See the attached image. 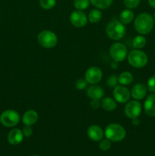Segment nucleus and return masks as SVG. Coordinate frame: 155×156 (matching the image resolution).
<instances>
[{
  "instance_id": "24",
  "label": "nucleus",
  "mask_w": 155,
  "mask_h": 156,
  "mask_svg": "<svg viewBox=\"0 0 155 156\" xmlns=\"http://www.w3.org/2000/svg\"><path fill=\"white\" fill-rule=\"evenodd\" d=\"M90 2V0H74V6L77 10L83 11L88 9Z\"/></svg>"
},
{
  "instance_id": "9",
  "label": "nucleus",
  "mask_w": 155,
  "mask_h": 156,
  "mask_svg": "<svg viewBox=\"0 0 155 156\" xmlns=\"http://www.w3.org/2000/svg\"><path fill=\"white\" fill-rule=\"evenodd\" d=\"M113 97L115 101L121 104H125L128 102L131 97V91L125 85H117L114 88Z\"/></svg>"
},
{
  "instance_id": "1",
  "label": "nucleus",
  "mask_w": 155,
  "mask_h": 156,
  "mask_svg": "<svg viewBox=\"0 0 155 156\" xmlns=\"http://www.w3.org/2000/svg\"><path fill=\"white\" fill-rule=\"evenodd\" d=\"M154 27V18L148 13H141L134 21V27L138 34L145 35L150 33Z\"/></svg>"
},
{
  "instance_id": "19",
  "label": "nucleus",
  "mask_w": 155,
  "mask_h": 156,
  "mask_svg": "<svg viewBox=\"0 0 155 156\" xmlns=\"http://www.w3.org/2000/svg\"><path fill=\"white\" fill-rule=\"evenodd\" d=\"M134 13L132 9H125L120 13L119 21L124 24H129L133 21Z\"/></svg>"
},
{
  "instance_id": "25",
  "label": "nucleus",
  "mask_w": 155,
  "mask_h": 156,
  "mask_svg": "<svg viewBox=\"0 0 155 156\" xmlns=\"http://www.w3.org/2000/svg\"><path fill=\"white\" fill-rule=\"evenodd\" d=\"M40 6L46 10L53 9L56 4V0H40Z\"/></svg>"
},
{
  "instance_id": "32",
  "label": "nucleus",
  "mask_w": 155,
  "mask_h": 156,
  "mask_svg": "<svg viewBox=\"0 0 155 156\" xmlns=\"http://www.w3.org/2000/svg\"><path fill=\"white\" fill-rule=\"evenodd\" d=\"M101 106V102L100 100H97V99H92L91 102V107L93 109H98Z\"/></svg>"
},
{
  "instance_id": "21",
  "label": "nucleus",
  "mask_w": 155,
  "mask_h": 156,
  "mask_svg": "<svg viewBox=\"0 0 155 156\" xmlns=\"http://www.w3.org/2000/svg\"><path fill=\"white\" fill-rule=\"evenodd\" d=\"M146 44H147L146 38L141 34L135 37L132 40V47L136 50H141V49L144 48Z\"/></svg>"
},
{
  "instance_id": "13",
  "label": "nucleus",
  "mask_w": 155,
  "mask_h": 156,
  "mask_svg": "<svg viewBox=\"0 0 155 156\" xmlns=\"http://www.w3.org/2000/svg\"><path fill=\"white\" fill-rule=\"evenodd\" d=\"M87 134L90 140L94 142H99L103 139L104 132L98 125H91L88 127Z\"/></svg>"
},
{
  "instance_id": "7",
  "label": "nucleus",
  "mask_w": 155,
  "mask_h": 156,
  "mask_svg": "<svg viewBox=\"0 0 155 156\" xmlns=\"http://www.w3.org/2000/svg\"><path fill=\"white\" fill-rule=\"evenodd\" d=\"M0 121L3 126L6 127H14L20 121V115L16 111L7 110L2 113Z\"/></svg>"
},
{
  "instance_id": "28",
  "label": "nucleus",
  "mask_w": 155,
  "mask_h": 156,
  "mask_svg": "<svg viewBox=\"0 0 155 156\" xmlns=\"http://www.w3.org/2000/svg\"><path fill=\"white\" fill-rule=\"evenodd\" d=\"M118 83V77L115 75H112L106 80V84H107V85L109 88H115V86H117V84Z\"/></svg>"
},
{
  "instance_id": "23",
  "label": "nucleus",
  "mask_w": 155,
  "mask_h": 156,
  "mask_svg": "<svg viewBox=\"0 0 155 156\" xmlns=\"http://www.w3.org/2000/svg\"><path fill=\"white\" fill-rule=\"evenodd\" d=\"M102 12L99 9H92L88 15V21L92 24L99 22L102 18Z\"/></svg>"
},
{
  "instance_id": "8",
  "label": "nucleus",
  "mask_w": 155,
  "mask_h": 156,
  "mask_svg": "<svg viewBox=\"0 0 155 156\" xmlns=\"http://www.w3.org/2000/svg\"><path fill=\"white\" fill-rule=\"evenodd\" d=\"M141 105L138 101L132 100L126 102L124 108V113L129 119L138 118L141 113Z\"/></svg>"
},
{
  "instance_id": "37",
  "label": "nucleus",
  "mask_w": 155,
  "mask_h": 156,
  "mask_svg": "<svg viewBox=\"0 0 155 156\" xmlns=\"http://www.w3.org/2000/svg\"><path fill=\"white\" fill-rule=\"evenodd\" d=\"M30 156H39V155H30Z\"/></svg>"
},
{
  "instance_id": "15",
  "label": "nucleus",
  "mask_w": 155,
  "mask_h": 156,
  "mask_svg": "<svg viewBox=\"0 0 155 156\" xmlns=\"http://www.w3.org/2000/svg\"><path fill=\"white\" fill-rule=\"evenodd\" d=\"M24 134L19 129H13L8 134V141L11 145L17 146L23 141Z\"/></svg>"
},
{
  "instance_id": "2",
  "label": "nucleus",
  "mask_w": 155,
  "mask_h": 156,
  "mask_svg": "<svg viewBox=\"0 0 155 156\" xmlns=\"http://www.w3.org/2000/svg\"><path fill=\"white\" fill-rule=\"evenodd\" d=\"M126 32L125 24L116 19L112 20L106 27V34L109 38L113 41H119L125 36Z\"/></svg>"
},
{
  "instance_id": "17",
  "label": "nucleus",
  "mask_w": 155,
  "mask_h": 156,
  "mask_svg": "<svg viewBox=\"0 0 155 156\" xmlns=\"http://www.w3.org/2000/svg\"><path fill=\"white\" fill-rule=\"evenodd\" d=\"M38 114L34 110H28L26 111L22 117V123L25 126H32L38 120Z\"/></svg>"
},
{
  "instance_id": "11",
  "label": "nucleus",
  "mask_w": 155,
  "mask_h": 156,
  "mask_svg": "<svg viewBox=\"0 0 155 156\" xmlns=\"http://www.w3.org/2000/svg\"><path fill=\"white\" fill-rule=\"evenodd\" d=\"M103 77V72L99 67L91 66L85 73L84 79L87 82L91 85H95L100 82Z\"/></svg>"
},
{
  "instance_id": "6",
  "label": "nucleus",
  "mask_w": 155,
  "mask_h": 156,
  "mask_svg": "<svg viewBox=\"0 0 155 156\" xmlns=\"http://www.w3.org/2000/svg\"><path fill=\"white\" fill-rule=\"evenodd\" d=\"M109 55L113 61L118 62H122L127 57L128 50L122 43H114L109 48Z\"/></svg>"
},
{
  "instance_id": "31",
  "label": "nucleus",
  "mask_w": 155,
  "mask_h": 156,
  "mask_svg": "<svg viewBox=\"0 0 155 156\" xmlns=\"http://www.w3.org/2000/svg\"><path fill=\"white\" fill-rule=\"evenodd\" d=\"M23 134L25 137H30L33 134V129L31 126H25L22 130Z\"/></svg>"
},
{
  "instance_id": "22",
  "label": "nucleus",
  "mask_w": 155,
  "mask_h": 156,
  "mask_svg": "<svg viewBox=\"0 0 155 156\" xmlns=\"http://www.w3.org/2000/svg\"><path fill=\"white\" fill-rule=\"evenodd\" d=\"M113 0H90L91 4L98 9H106L111 6Z\"/></svg>"
},
{
  "instance_id": "16",
  "label": "nucleus",
  "mask_w": 155,
  "mask_h": 156,
  "mask_svg": "<svg viewBox=\"0 0 155 156\" xmlns=\"http://www.w3.org/2000/svg\"><path fill=\"white\" fill-rule=\"evenodd\" d=\"M87 95L91 99L100 100L104 96V90L99 85H92L87 89Z\"/></svg>"
},
{
  "instance_id": "5",
  "label": "nucleus",
  "mask_w": 155,
  "mask_h": 156,
  "mask_svg": "<svg viewBox=\"0 0 155 156\" xmlns=\"http://www.w3.org/2000/svg\"><path fill=\"white\" fill-rule=\"evenodd\" d=\"M37 41L41 47L46 49L53 48L58 43L57 35L53 31L43 30L37 35Z\"/></svg>"
},
{
  "instance_id": "14",
  "label": "nucleus",
  "mask_w": 155,
  "mask_h": 156,
  "mask_svg": "<svg viewBox=\"0 0 155 156\" xmlns=\"http://www.w3.org/2000/svg\"><path fill=\"white\" fill-rule=\"evenodd\" d=\"M144 113L150 117H155V94H149L145 99L144 104Z\"/></svg>"
},
{
  "instance_id": "20",
  "label": "nucleus",
  "mask_w": 155,
  "mask_h": 156,
  "mask_svg": "<svg viewBox=\"0 0 155 156\" xmlns=\"http://www.w3.org/2000/svg\"><path fill=\"white\" fill-rule=\"evenodd\" d=\"M119 83L122 85H129L133 81V75L129 71H124L118 76Z\"/></svg>"
},
{
  "instance_id": "4",
  "label": "nucleus",
  "mask_w": 155,
  "mask_h": 156,
  "mask_svg": "<svg viewBox=\"0 0 155 156\" xmlns=\"http://www.w3.org/2000/svg\"><path fill=\"white\" fill-rule=\"evenodd\" d=\"M127 59L128 62L132 66L138 69L144 67L148 62L147 55L144 52L136 49L128 53Z\"/></svg>"
},
{
  "instance_id": "27",
  "label": "nucleus",
  "mask_w": 155,
  "mask_h": 156,
  "mask_svg": "<svg viewBox=\"0 0 155 156\" xmlns=\"http://www.w3.org/2000/svg\"><path fill=\"white\" fill-rule=\"evenodd\" d=\"M99 148L100 150L103 151V152L108 151L111 148V141H109L107 139H105V140L102 139L99 143Z\"/></svg>"
},
{
  "instance_id": "10",
  "label": "nucleus",
  "mask_w": 155,
  "mask_h": 156,
  "mask_svg": "<svg viewBox=\"0 0 155 156\" xmlns=\"http://www.w3.org/2000/svg\"><path fill=\"white\" fill-rule=\"evenodd\" d=\"M71 24L76 27H83L88 24V18L86 14L81 10H74L69 16Z\"/></svg>"
},
{
  "instance_id": "30",
  "label": "nucleus",
  "mask_w": 155,
  "mask_h": 156,
  "mask_svg": "<svg viewBox=\"0 0 155 156\" xmlns=\"http://www.w3.org/2000/svg\"><path fill=\"white\" fill-rule=\"evenodd\" d=\"M87 85H88V82H87V81L85 80V79H79L75 83L76 88H77L78 90L84 89V88L87 87Z\"/></svg>"
},
{
  "instance_id": "3",
  "label": "nucleus",
  "mask_w": 155,
  "mask_h": 156,
  "mask_svg": "<svg viewBox=\"0 0 155 156\" xmlns=\"http://www.w3.org/2000/svg\"><path fill=\"white\" fill-rule=\"evenodd\" d=\"M104 134L106 138L109 141L118 143L124 140L126 136V131L119 123H110L106 126Z\"/></svg>"
},
{
  "instance_id": "12",
  "label": "nucleus",
  "mask_w": 155,
  "mask_h": 156,
  "mask_svg": "<svg viewBox=\"0 0 155 156\" xmlns=\"http://www.w3.org/2000/svg\"><path fill=\"white\" fill-rule=\"evenodd\" d=\"M147 88L144 84L137 83L132 87V90H131V96L135 100H142L147 94Z\"/></svg>"
},
{
  "instance_id": "35",
  "label": "nucleus",
  "mask_w": 155,
  "mask_h": 156,
  "mask_svg": "<svg viewBox=\"0 0 155 156\" xmlns=\"http://www.w3.org/2000/svg\"><path fill=\"white\" fill-rule=\"evenodd\" d=\"M111 68L112 69H116L118 68V62H115V61H113V62L111 63Z\"/></svg>"
},
{
  "instance_id": "33",
  "label": "nucleus",
  "mask_w": 155,
  "mask_h": 156,
  "mask_svg": "<svg viewBox=\"0 0 155 156\" xmlns=\"http://www.w3.org/2000/svg\"><path fill=\"white\" fill-rule=\"evenodd\" d=\"M132 124L134 126H138L140 124V121L138 118H135V119H132Z\"/></svg>"
},
{
  "instance_id": "26",
  "label": "nucleus",
  "mask_w": 155,
  "mask_h": 156,
  "mask_svg": "<svg viewBox=\"0 0 155 156\" xmlns=\"http://www.w3.org/2000/svg\"><path fill=\"white\" fill-rule=\"evenodd\" d=\"M124 5L129 9H136L141 3V0H124Z\"/></svg>"
},
{
  "instance_id": "34",
  "label": "nucleus",
  "mask_w": 155,
  "mask_h": 156,
  "mask_svg": "<svg viewBox=\"0 0 155 156\" xmlns=\"http://www.w3.org/2000/svg\"><path fill=\"white\" fill-rule=\"evenodd\" d=\"M148 4L150 7L155 9V0H148Z\"/></svg>"
},
{
  "instance_id": "18",
  "label": "nucleus",
  "mask_w": 155,
  "mask_h": 156,
  "mask_svg": "<svg viewBox=\"0 0 155 156\" xmlns=\"http://www.w3.org/2000/svg\"><path fill=\"white\" fill-rule=\"evenodd\" d=\"M100 102H101L102 108L106 111H114L117 107V104L115 99L110 97L103 98Z\"/></svg>"
},
{
  "instance_id": "29",
  "label": "nucleus",
  "mask_w": 155,
  "mask_h": 156,
  "mask_svg": "<svg viewBox=\"0 0 155 156\" xmlns=\"http://www.w3.org/2000/svg\"><path fill=\"white\" fill-rule=\"evenodd\" d=\"M147 88L149 91L152 93H155V76H152L147 80Z\"/></svg>"
},
{
  "instance_id": "36",
  "label": "nucleus",
  "mask_w": 155,
  "mask_h": 156,
  "mask_svg": "<svg viewBox=\"0 0 155 156\" xmlns=\"http://www.w3.org/2000/svg\"><path fill=\"white\" fill-rule=\"evenodd\" d=\"M153 18H154V20H155V12H154V14H153Z\"/></svg>"
}]
</instances>
